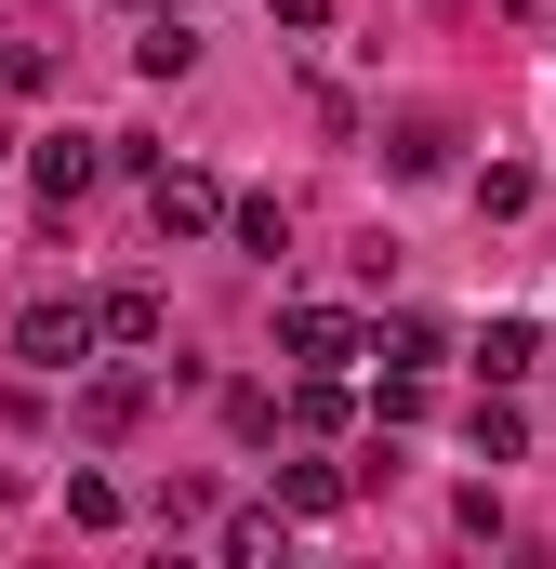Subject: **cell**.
Returning a JSON list of instances; mask_svg holds the SVG:
<instances>
[{
    "label": "cell",
    "mask_w": 556,
    "mask_h": 569,
    "mask_svg": "<svg viewBox=\"0 0 556 569\" xmlns=\"http://www.w3.org/2000/svg\"><path fill=\"white\" fill-rule=\"evenodd\" d=\"M371 358H398V371H437V358H450V331H437V318H385V331H371Z\"/></svg>",
    "instance_id": "cell-13"
},
{
    "label": "cell",
    "mask_w": 556,
    "mask_h": 569,
    "mask_svg": "<svg viewBox=\"0 0 556 569\" xmlns=\"http://www.w3.org/2000/svg\"><path fill=\"white\" fill-rule=\"evenodd\" d=\"M278 503L291 517H345L358 503V463H278Z\"/></svg>",
    "instance_id": "cell-8"
},
{
    "label": "cell",
    "mask_w": 556,
    "mask_h": 569,
    "mask_svg": "<svg viewBox=\"0 0 556 569\" xmlns=\"http://www.w3.org/2000/svg\"><path fill=\"white\" fill-rule=\"evenodd\" d=\"M67 517L80 530H120V477H67Z\"/></svg>",
    "instance_id": "cell-18"
},
{
    "label": "cell",
    "mask_w": 556,
    "mask_h": 569,
    "mask_svg": "<svg viewBox=\"0 0 556 569\" xmlns=\"http://www.w3.org/2000/svg\"><path fill=\"white\" fill-rule=\"evenodd\" d=\"M278 358H291V371H358V358H371V318H345V305H291V318H278Z\"/></svg>",
    "instance_id": "cell-2"
},
{
    "label": "cell",
    "mask_w": 556,
    "mask_h": 569,
    "mask_svg": "<svg viewBox=\"0 0 556 569\" xmlns=\"http://www.w3.org/2000/svg\"><path fill=\"white\" fill-rule=\"evenodd\" d=\"M477 212H490V226H504V212H530V172H517V159H490V172H477Z\"/></svg>",
    "instance_id": "cell-17"
},
{
    "label": "cell",
    "mask_w": 556,
    "mask_h": 569,
    "mask_svg": "<svg viewBox=\"0 0 556 569\" xmlns=\"http://www.w3.org/2000/svg\"><path fill=\"white\" fill-rule=\"evenodd\" d=\"M477 371H490V385H530V371H544V331H530V318H490V331H477Z\"/></svg>",
    "instance_id": "cell-9"
},
{
    "label": "cell",
    "mask_w": 556,
    "mask_h": 569,
    "mask_svg": "<svg viewBox=\"0 0 556 569\" xmlns=\"http://www.w3.org/2000/svg\"><path fill=\"white\" fill-rule=\"evenodd\" d=\"M146 212H159V239H212L239 199H226L212 172H172V159H159V172H146Z\"/></svg>",
    "instance_id": "cell-3"
},
{
    "label": "cell",
    "mask_w": 556,
    "mask_h": 569,
    "mask_svg": "<svg viewBox=\"0 0 556 569\" xmlns=\"http://www.w3.org/2000/svg\"><path fill=\"white\" fill-rule=\"evenodd\" d=\"M93 318H107V345H133V358H146V345H159V331H172V305H159V291H146V279L93 291Z\"/></svg>",
    "instance_id": "cell-6"
},
{
    "label": "cell",
    "mask_w": 556,
    "mask_h": 569,
    "mask_svg": "<svg viewBox=\"0 0 556 569\" xmlns=\"http://www.w3.org/2000/svg\"><path fill=\"white\" fill-rule=\"evenodd\" d=\"M0 503H27V477H13V463H0Z\"/></svg>",
    "instance_id": "cell-21"
},
{
    "label": "cell",
    "mask_w": 556,
    "mask_h": 569,
    "mask_svg": "<svg viewBox=\"0 0 556 569\" xmlns=\"http://www.w3.org/2000/svg\"><path fill=\"white\" fill-rule=\"evenodd\" d=\"M40 80H53V67H40L27 40H0V93H40Z\"/></svg>",
    "instance_id": "cell-19"
},
{
    "label": "cell",
    "mask_w": 556,
    "mask_h": 569,
    "mask_svg": "<svg viewBox=\"0 0 556 569\" xmlns=\"http://www.w3.org/2000/svg\"><path fill=\"white\" fill-rule=\"evenodd\" d=\"M133 67H146V80H186V67H199V27H186V13H146Z\"/></svg>",
    "instance_id": "cell-10"
},
{
    "label": "cell",
    "mask_w": 556,
    "mask_h": 569,
    "mask_svg": "<svg viewBox=\"0 0 556 569\" xmlns=\"http://www.w3.org/2000/svg\"><path fill=\"white\" fill-rule=\"evenodd\" d=\"M278 543H291V503H239V517H226V557L239 569H266Z\"/></svg>",
    "instance_id": "cell-12"
},
{
    "label": "cell",
    "mask_w": 556,
    "mask_h": 569,
    "mask_svg": "<svg viewBox=\"0 0 556 569\" xmlns=\"http://www.w3.org/2000/svg\"><path fill=\"white\" fill-rule=\"evenodd\" d=\"M450 120H437V107H411V120H385V172H450Z\"/></svg>",
    "instance_id": "cell-7"
},
{
    "label": "cell",
    "mask_w": 556,
    "mask_h": 569,
    "mask_svg": "<svg viewBox=\"0 0 556 569\" xmlns=\"http://www.w3.org/2000/svg\"><path fill=\"white\" fill-rule=\"evenodd\" d=\"M226 239H239V252H291V199H239V212H226Z\"/></svg>",
    "instance_id": "cell-14"
},
{
    "label": "cell",
    "mask_w": 556,
    "mask_h": 569,
    "mask_svg": "<svg viewBox=\"0 0 556 569\" xmlns=\"http://www.w3.org/2000/svg\"><path fill=\"white\" fill-rule=\"evenodd\" d=\"M133 13H186V0H133Z\"/></svg>",
    "instance_id": "cell-22"
},
{
    "label": "cell",
    "mask_w": 556,
    "mask_h": 569,
    "mask_svg": "<svg viewBox=\"0 0 556 569\" xmlns=\"http://www.w3.org/2000/svg\"><path fill=\"white\" fill-rule=\"evenodd\" d=\"M278 27H291V40H318V27H331V0H278Z\"/></svg>",
    "instance_id": "cell-20"
},
{
    "label": "cell",
    "mask_w": 556,
    "mask_h": 569,
    "mask_svg": "<svg viewBox=\"0 0 556 569\" xmlns=\"http://www.w3.org/2000/svg\"><path fill=\"white\" fill-rule=\"evenodd\" d=\"M146 425V371H80V437H133Z\"/></svg>",
    "instance_id": "cell-5"
},
{
    "label": "cell",
    "mask_w": 556,
    "mask_h": 569,
    "mask_svg": "<svg viewBox=\"0 0 556 569\" xmlns=\"http://www.w3.org/2000/svg\"><path fill=\"white\" fill-rule=\"evenodd\" d=\"M93 345H107V318H93L80 291H27V305H13V358H27L40 385H53V371H93Z\"/></svg>",
    "instance_id": "cell-1"
},
{
    "label": "cell",
    "mask_w": 556,
    "mask_h": 569,
    "mask_svg": "<svg viewBox=\"0 0 556 569\" xmlns=\"http://www.w3.org/2000/svg\"><path fill=\"white\" fill-rule=\"evenodd\" d=\"M291 425H305V437L345 425V371H305V385H291Z\"/></svg>",
    "instance_id": "cell-15"
},
{
    "label": "cell",
    "mask_w": 556,
    "mask_h": 569,
    "mask_svg": "<svg viewBox=\"0 0 556 569\" xmlns=\"http://www.w3.org/2000/svg\"><path fill=\"white\" fill-rule=\"evenodd\" d=\"M464 437H477V450H490V463H517V450H530V411H517V398H504V385H490V398H477V411H464Z\"/></svg>",
    "instance_id": "cell-11"
},
{
    "label": "cell",
    "mask_w": 556,
    "mask_h": 569,
    "mask_svg": "<svg viewBox=\"0 0 556 569\" xmlns=\"http://www.w3.org/2000/svg\"><path fill=\"white\" fill-rule=\"evenodd\" d=\"M159 530H212V477H159Z\"/></svg>",
    "instance_id": "cell-16"
},
{
    "label": "cell",
    "mask_w": 556,
    "mask_h": 569,
    "mask_svg": "<svg viewBox=\"0 0 556 569\" xmlns=\"http://www.w3.org/2000/svg\"><path fill=\"white\" fill-rule=\"evenodd\" d=\"M107 159H120L107 133H40V146H27V172H40V199H80V186H93Z\"/></svg>",
    "instance_id": "cell-4"
}]
</instances>
